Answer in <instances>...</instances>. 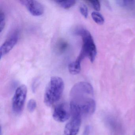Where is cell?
Here are the masks:
<instances>
[{
    "mask_svg": "<svg viewBox=\"0 0 135 135\" xmlns=\"http://www.w3.org/2000/svg\"><path fill=\"white\" fill-rule=\"evenodd\" d=\"M93 94V87L89 83L80 82L75 84L70 91L71 109L82 116L93 114L96 109Z\"/></svg>",
    "mask_w": 135,
    "mask_h": 135,
    "instance_id": "cell-1",
    "label": "cell"
},
{
    "mask_svg": "<svg viewBox=\"0 0 135 135\" xmlns=\"http://www.w3.org/2000/svg\"><path fill=\"white\" fill-rule=\"evenodd\" d=\"M64 88L63 79L59 76L52 77L49 82L44 95V103L50 107L60 99Z\"/></svg>",
    "mask_w": 135,
    "mask_h": 135,
    "instance_id": "cell-2",
    "label": "cell"
},
{
    "mask_svg": "<svg viewBox=\"0 0 135 135\" xmlns=\"http://www.w3.org/2000/svg\"><path fill=\"white\" fill-rule=\"evenodd\" d=\"M76 33L77 35L81 36L83 42L81 51L76 60L81 62L87 57L91 62H94L97 54V49L90 33L83 28H79Z\"/></svg>",
    "mask_w": 135,
    "mask_h": 135,
    "instance_id": "cell-3",
    "label": "cell"
},
{
    "mask_svg": "<svg viewBox=\"0 0 135 135\" xmlns=\"http://www.w3.org/2000/svg\"><path fill=\"white\" fill-rule=\"evenodd\" d=\"M27 92V87L25 85H21L16 89L12 102V110L16 114L21 113L23 110Z\"/></svg>",
    "mask_w": 135,
    "mask_h": 135,
    "instance_id": "cell-4",
    "label": "cell"
},
{
    "mask_svg": "<svg viewBox=\"0 0 135 135\" xmlns=\"http://www.w3.org/2000/svg\"><path fill=\"white\" fill-rule=\"evenodd\" d=\"M71 115L70 105L62 103L57 106L53 113L52 117L56 121L64 122L68 120Z\"/></svg>",
    "mask_w": 135,
    "mask_h": 135,
    "instance_id": "cell-5",
    "label": "cell"
},
{
    "mask_svg": "<svg viewBox=\"0 0 135 135\" xmlns=\"http://www.w3.org/2000/svg\"><path fill=\"white\" fill-rule=\"evenodd\" d=\"M18 31H13L9 35L0 48L1 58L8 54L12 49L18 42Z\"/></svg>",
    "mask_w": 135,
    "mask_h": 135,
    "instance_id": "cell-6",
    "label": "cell"
},
{
    "mask_svg": "<svg viewBox=\"0 0 135 135\" xmlns=\"http://www.w3.org/2000/svg\"><path fill=\"white\" fill-rule=\"evenodd\" d=\"M71 117V119L65 127L63 135H76L79 133L82 117L76 115H73Z\"/></svg>",
    "mask_w": 135,
    "mask_h": 135,
    "instance_id": "cell-7",
    "label": "cell"
},
{
    "mask_svg": "<svg viewBox=\"0 0 135 135\" xmlns=\"http://www.w3.org/2000/svg\"><path fill=\"white\" fill-rule=\"evenodd\" d=\"M20 2L26 7L33 16H40L44 12V7L40 2L33 0H22Z\"/></svg>",
    "mask_w": 135,
    "mask_h": 135,
    "instance_id": "cell-8",
    "label": "cell"
},
{
    "mask_svg": "<svg viewBox=\"0 0 135 135\" xmlns=\"http://www.w3.org/2000/svg\"><path fill=\"white\" fill-rule=\"evenodd\" d=\"M81 61L76 60L75 61L69 63L68 65L69 72L72 75L79 74L81 71Z\"/></svg>",
    "mask_w": 135,
    "mask_h": 135,
    "instance_id": "cell-9",
    "label": "cell"
},
{
    "mask_svg": "<svg viewBox=\"0 0 135 135\" xmlns=\"http://www.w3.org/2000/svg\"><path fill=\"white\" fill-rule=\"evenodd\" d=\"M54 2L64 9H69L74 6L76 3V1L74 0L56 1Z\"/></svg>",
    "mask_w": 135,
    "mask_h": 135,
    "instance_id": "cell-10",
    "label": "cell"
},
{
    "mask_svg": "<svg viewBox=\"0 0 135 135\" xmlns=\"http://www.w3.org/2000/svg\"><path fill=\"white\" fill-rule=\"evenodd\" d=\"M91 17L93 20L97 24L102 25L104 23V18L101 14L97 12H93L91 14Z\"/></svg>",
    "mask_w": 135,
    "mask_h": 135,
    "instance_id": "cell-11",
    "label": "cell"
},
{
    "mask_svg": "<svg viewBox=\"0 0 135 135\" xmlns=\"http://www.w3.org/2000/svg\"><path fill=\"white\" fill-rule=\"evenodd\" d=\"M117 3L120 6L123 7L130 8L135 4V1L130 0H124V1H118Z\"/></svg>",
    "mask_w": 135,
    "mask_h": 135,
    "instance_id": "cell-12",
    "label": "cell"
},
{
    "mask_svg": "<svg viewBox=\"0 0 135 135\" xmlns=\"http://www.w3.org/2000/svg\"><path fill=\"white\" fill-rule=\"evenodd\" d=\"M37 107V103L33 99H31L29 100L27 104V108L28 110L31 113L33 112Z\"/></svg>",
    "mask_w": 135,
    "mask_h": 135,
    "instance_id": "cell-13",
    "label": "cell"
},
{
    "mask_svg": "<svg viewBox=\"0 0 135 135\" xmlns=\"http://www.w3.org/2000/svg\"><path fill=\"white\" fill-rule=\"evenodd\" d=\"M79 9L82 15L86 18H87L88 16V9L86 6L84 4H81L79 6Z\"/></svg>",
    "mask_w": 135,
    "mask_h": 135,
    "instance_id": "cell-14",
    "label": "cell"
},
{
    "mask_svg": "<svg viewBox=\"0 0 135 135\" xmlns=\"http://www.w3.org/2000/svg\"><path fill=\"white\" fill-rule=\"evenodd\" d=\"M5 26V16L4 12H1L0 13V31L2 32Z\"/></svg>",
    "mask_w": 135,
    "mask_h": 135,
    "instance_id": "cell-15",
    "label": "cell"
},
{
    "mask_svg": "<svg viewBox=\"0 0 135 135\" xmlns=\"http://www.w3.org/2000/svg\"><path fill=\"white\" fill-rule=\"evenodd\" d=\"M90 2L95 11H100L101 9V5L98 1H91Z\"/></svg>",
    "mask_w": 135,
    "mask_h": 135,
    "instance_id": "cell-16",
    "label": "cell"
},
{
    "mask_svg": "<svg viewBox=\"0 0 135 135\" xmlns=\"http://www.w3.org/2000/svg\"><path fill=\"white\" fill-rule=\"evenodd\" d=\"M59 46H58V49H59V50H61V51H63V50H64L65 49H66V47H67V44H66L65 42H60L59 43Z\"/></svg>",
    "mask_w": 135,
    "mask_h": 135,
    "instance_id": "cell-17",
    "label": "cell"
},
{
    "mask_svg": "<svg viewBox=\"0 0 135 135\" xmlns=\"http://www.w3.org/2000/svg\"><path fill=\"white\" fill-rule=\"evenodd\" d=\"M90 133V128L88 126H87L85 128L84 132V135H89Z\"/></svg>",
    "mask_w": 135,
    "mask_h": 135,
    "instance_id": "cell-18",
    "label": "cell"
},
{
    "mask_svg": "<svg viewBox=\"0 0 135 135\" xmlns=\"http://www.w3.org/2000/svg\"><path fill=\"white\" fill-rule=\"evenodd\" d=\"M134 135H135V134H134Z\"/></svg>",
    "mask_w": 135,
    "mask_h": 135,
    "instance_id": "cell-19",
    "label": "cell"
}]
</instances>
